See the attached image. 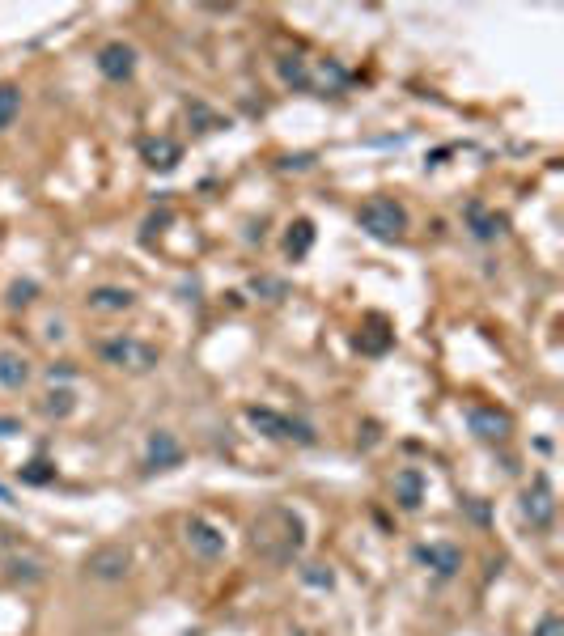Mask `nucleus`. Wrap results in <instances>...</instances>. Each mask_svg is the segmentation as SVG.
<instances>
[{
    "mask_svg": "<svg viewBox=\"0 0 564 636\" xmlns=\"http://www.w3.org/2000/svg\"><path fill=\"white\" fill-rule=\"evenodd\" d=\"M17 111H22V90L17 85H0V132L13 128Z\"/></svg>",
    "mask_w": 564,
    "mask_h": 636,
    "instance_id": "17",
    "label": "nucleus"
},
{
    "mask_svg": "<svg viewBox=\"0 0 564 636\" xmlns=\"http://www.w3.org/2000/svg\"><path fill=\"white\" fill-rule=\"evenodd\" d=\"M522 514L531 518L535 526H548V522H552V514H556V501H552V488H548V480H535L531 488L522 492Z\"/></svg>",
    "mask_w": 564,
    "mask_h": 636,
    "instance_id": "10",
    "label": "nucleus"
},
{
    "mask_svg": "<svg viewBox=\"0 0 564 636\" xmlns=\"http://www.w3.org/2000/svg\"><path fill=\"white\" fill-rule=\"evenodd\" d=\"M535 636H564V620H560V615H543Z\"/></svg>",
    "mask_w": 564,
    "mask_h": 636,
    "instance_id": "22",
    "label": "nucleus"
},
{
    "mask_svg": "<svg viewBox=\"0 0 564 636\" xmlns=\"http://www.w3.org/2000/svg\"><path fill=\"white\" fill-rule=\"evenodd\" d=\"M22 480H26V484H47V480H51V467L43 463V458H34V463H26Z\"/></svg>",
    "mask_w": 564,
    "mask_h": 636,
    "instance_id": "20",
    "label": "nucleus"
},
{
    "mask_svg": "<svg viewBox=\"0 0 564 636\" xmlns=\"http://www.w3.org/2000/svg\"><path fill=\"white\" fill-rule=\"evenodd\" d=\"M102 361L128 369V374H149L157 365V348H149L145 340H132V335H115V340L102 344Z\"/></svg>",
    "mask_w": 564,
    "mask_h": 636,
    "instance_id": "3",
    "label": "nucleus"
},
{
    "mask_svg": "<svg viewBox=\"0 0 564 636\" xmlns=\"http://www.w3.org/2000/svg\"><path fill=\"white\" fill-rule=\"evenodd\" d=\"M357 221H361V229H369L374 238L391 242V238H399L403 229H408V212H403V204H395V200L374 196V200H365V204H361Z\"/></svg>",
    "mask_w": 564,
    "mask_h": 636,
    "instance_id": "2",
    "label": "nucleus"
},
{
    "mask_svg": "<svg viewBox=\"0 0 564 636\" xmlns=\"http://www.w3.org/2000/svg\"><path fill=\"white\" fill-rule=\"evenodd\" d=\"M132 289H115V285H102L90 293V310H107V314H123V310H132Z\"/></svg>",
    "mask_w": 564,
    "mask_h": 636,
    "instance_id": "14",
    "label": "nucleus"
},
{
    "mask_svg": "<svg viewBox=\"0 0 564 636\" xmlns=\"http://www.w3.org/2000/svg\"><path fill=\"white\" fill-rule=\"evenodd\" d=\"M30 382V361L22 357V352H0V386L5 391H22V386Z\"/></svg>",
    "mask_w": 564,
    "mask_h": 636,
    "instance_id": "12",
    "label": "nucleus"
},
{
    "mask_svg": "<svg viewBox=\"0 0 564 636\" xmlns=\"http://www.w3.org/2000/svg\"><path fill=\"white\" fill-rule=\"evenodd\" d=\"M306 577H310V581H319V586H331V573H319V564H310Z\"/></svg>",
    "mask_w": 564,
    "mask_h": 636,
    "instance_id": "24",
    "label": "nucleus"
},
{
    "mask_svg": "<svg viewBox=\"0 0 564 636\" xmlns=\"http://www.w3.org/2000/svg\"><path fill=\"white\" fill-rule=\"evenodd\" d=\"M251 543H255V552H259L263 560L289 564L297 552H302V543H306L302 518H297L293 509H285V505L263 509V514L255 518V526H251Z\"/></svg>",
    "mask_w": 564,
    "mask_h": 636,
    "instance_id": "1",
    "label": "nucleus"
},
{
    "mask_svg": "<svg viewBox=\"0 0 564 636\" xmlns=\"http://www.w3.org/2000/svg\"><path fill=\"white\" fill-rule=\"evenodd\" d=\"M183 539H187V547H191V552H196L200 560H221V556H225V535H221L213 522H204V518H187Z\"/></svg>",
    "mask_w": 564,
    "mask_h": 636,
    "instance_id": "5",
    "label": "nucleus"
},
{
    "mask_svg": "<svg viewBox=\"0 0 564 636\" xmlns=\"http://www.w3.org/2000/svg\"><path fill=\"white\" fill-rule=\"evenodd\" d=\"M145 463H149L153 471H170V467H179V463H183V446H179V441H174V433H166V429L149 433Z\"/></svg>",
    "mask_w": 564,
    "mask_h": 636,
    "instance_id": "7",
    "label": "nucleus"
},
{
    "mask_svg": "<svg viewBox=\"0 0 564 636\" xmlns=\"http://www.w3.org/2000/svg\"><path fill=\"white\" fill-rule=\"evenodd\" d=\"M128 552L123 547H98V552L85 560V569H90V577H98V581H123L128 577Z\"/></svg>",
    "mask_w": 564,
    "mask_h": 636,
    "instance_id": "8",
    "label": "nucleus"
},
{
    "mask_svg": "<svg viewBox=\"0 0 564 636\" xmlns=\"http://www.w3.org/2000/svg\"><path fill=\"white\" fill-rule=\"evenodd\" d=\"M13 433H22V424H17L13 416H0V437H13Z\"/></svg>",
    "mask_w": 564,
    "mask_h": 636,
    "instance_id": "23",
    "label": "nucleus"
},
{
    "mask_svg": "<svg viewBox=\"0 0 564 636\" xmlns=\"http://www.w3.org/2000/svg\"><path fill=\"white\" fill-rule=\"evenodd\" d=\"M412 556H416V564H425L437 577H454L463 569V552H458L454 543H420Z\"/></svg>",
    "mask_w": 564,
    "mask_h": 636,
    "instance_id": "6",
    "label": "nucleus"
},
{
    "mask_svg": "<svg viewBox=\"0 0 564 636\" xmlns=\"http://www.w3.org/2000/svg\"><path fill=\"white\" fill-rule=\"evenodd\" d=\"M280 77H285L289 85H310V77H306L302 60H280Z\"/></svg>",
    "mask_w": 564,
    "mask_h": 636,
    "instance_id": "19",
    "label": "nucleus"
},
{
    "mask_svg": "<svg viewBox=\"0 0 564 636\" xmlns=\"http://www.w3.org/2000/svg\"><path fill=\"white\" fill-rule=\"evenodd\" d=\"M145 162H149L153 170H170L174 162H179V145H174V140H166V136L145 140Z\"/></svg>",
    "mask_w": 564,
    "mask_h": 636,
    "instance_id": "15",
    "label": "nucleus"
},
{
    "mask_svg": "<svg viewBox=\"0 0 564 636\" xmlns=\"http://www.w3.org/2000/svg\"><path fill=\"white\" fill-rule=\"evenodd\" d=\"M467 424H471V433L484 437V441H501V437H509V429H514V420H509L505 412H497V408H471Z\"/></svg>",
    "mask_w": 564,
    "mask_h": 636,
    "instance_id": "11",
    "label": "nucleus"
},
{
    "mask_svg": "<svg viewBox=\"0 0 564 636\" xmlns=\"http://www.w3.org/2000/svg\"><path fill=\"white\" fill-rule=\"evenodd\" d=\"M9 302H13V306H26V302H34V285H30V280H17V285L9 289Z\"/></svg>",
    "mask_w": 564,
    "mask_h": 636,
    "instance_id": "21",
    "label": "nucleus"
},
{
    "mask_svg": "<svg viewBox=\"0 0 564 636\" xmlns=\"http://www.w3.org/2000/svg\"><path fill=\"white\" fill-rule=\"evenodd\" d=\"M0 501H5V505H13V492H9L5 484H0Z\"/></svg>",
    "mask_w": 564,
    "mask_h": 636,
    "instance_id": "25",
    "label": "nucleus"
},
{
    "mask_svg": "<svg viewBox=\"0 0 564 636\" xmlns=\"http://www.w3.org/2000/svg\"><path fill=\"white\" fill-rule=\"evenodd\" d=\"M73 408H77V395L73 391H47L43 395V403H39V412L43 416H51V420H64V416H73Z\"/></svg>",
    "mask_w": 564,
    "mask_h": 636,
    "instance_id": "16",
    "label": "nucleus"
},
{
    "mask_svg": "<svg viewBox=\"0 0 564 636\" xmlns=\"http://www.w3.org/2000/svg\"><path fill=\"white\" fill-rule=\"evenodd\" d=\"M310 242H314V225H310V221H297V225L289 229V238H285V251H289L293 259H302V255L310 251Z\"/></svg>",
    "mask_w": 564,
    "mask_h": 636,
    "instance_id": "18",
    "label": "nucleus"
},
{
    "mask_svg": "<svg viewBox=\"0 0 564 636\" xmlns=\"http://www.w3.org/2000/svg\"><path fill=\"white\" fill-rule=\"evenodd\" d=\"M395 501L403 509H420V501H425V475H420V471H399L395 475Z\"/></svg>",
    "mask_w": 564,
    "mask_h": 636,
    "instance_id": "13",
    "label": "nucleus"
},
{
    "mask_svg": "<svg viewBox=\"0 0 564 636\" xmlns=\"http://www.w3.org/2000/svg\"><path fill=\"white\" fill-rule=\"evenodd\" d=\"M98 68H102V77H111V81H128L136 68V51L128 43H107L98 51Z\"/></svg>",
    "mask_w": 564,
    "mask_h": 636,
    "instance_id": "9",
    "label": "nucleus"
},
{
    "mask_svg": "<svg viewBox=\"0 0 564 636\" xmlns=\"http://www.w3.org/2000/svg\"><path fill=\"white\" fill-rule=\"evenodd\" d=\"M246 420H251L259 433L280 437V441H289V437H297V441H314V433L306 429V424H297V420L280 416V412H272V408H246Z\"/></svg>",
    "mask_w": 564,
    "mask_h": 636,
    "instance_id": "4",
    "label": "nucleus"
}]
</instances>
